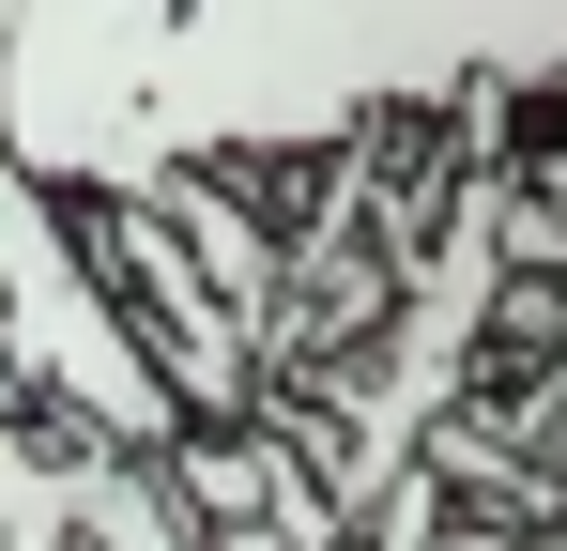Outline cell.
Segmentation results:
<instances>
[{
    "label": "cell",
    "instance_id": "6da1fadb",
    "mask_svg": "<svg viewBox=\"0 0 567 551\" xmlns=\"http://www.w3.org/2000/svg\"><path fill=\"white\" fill-rule=\"evenodd\" d=\"M567 77V15H353V0H0V154L62 215L338 154L399 107Z\"/></svg>",
    "mask_w": 567,
    "mask_h": 551
}]
</instances>
